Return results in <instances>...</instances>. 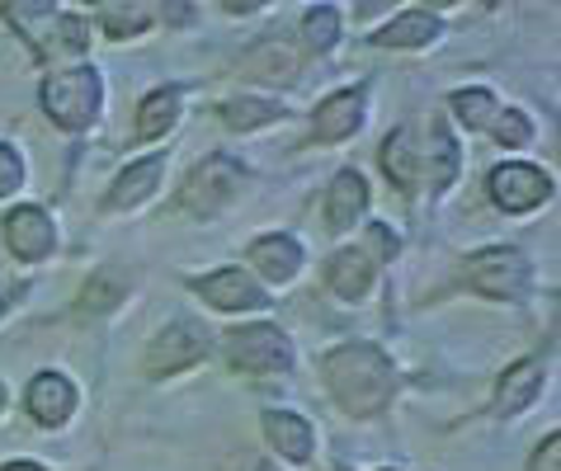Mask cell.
Listing matches in <instances>:
<instances>
[{"mask_svg":"<svg viewBox=\"0 0 561 471\" xmlns=\"http://www.w3.org/2000/svg\"><path fill=\"white\" fill-rule=\"evenodd\" d=\"M43 108H48V118L57 128H71V133L90 128V118L100 114V76L85 67L53 76V81L43 85Z\"/></svg>","mask_w":561,"mask_h":471,"instance_id":"2","label":"cell"},{"mask_svg":"<svg viewBox=\"0 0 561 471\" xmlns=\"http://www.w3.org/2000/svg\"><path fill=\"white\" fill-rule=\"evenodd\" d=\"M194 292L204 297L208 307H217V311H255V307L270 302L260 283L251 274H241V269H217L208 278H198Z\"/></svg>","mask_w":561,"mask_h":471,"instance_id":"8","label":"cell"},{"mask_svg":"<svg viewBox=\"0 0 561 471\" xmlns=\"http://www.w3.org/2000/svg\"><path fill=\"white\" fill-rule=\"evenodd\" d=\"M227 358L241 372H284L293 364V344L278 325H245L227 340Z\"/></svg>","mask_w":561,"mask_h":471,"instance_id":"3","label":"cell"},{"mask_svg":"<svg viewBox=\"0 0 561 471\" xmlns=\"http://www.w3.org/2000/svg\"><path fill=\"white\" fill-rule=\"evenodd\" d=\"M0 471H43L38 462H10V467H0Z\"/></svg>","mask_w":561,"mask_h":471,"instance_id":"31","label":"cell"},{"mask_svg":"<svg viewBox=\"0 0 561 471\" xmlns=\"http://www.w3.org/2000/svg\"><path fill=\"white\" fill-rule=\"evenodd\" d=\"M284 108H278L274 100H251V94H241V100H227L222 104V118H227V128H237V133H245V128H264V123H274Z\"/></svg>","mask_w":561,"mask_h":471,"instance_id":"22","label":"cell"},{"mask_svg":"<svg viewBox=\"0 0 561 471\" xmlns=\"http://www.w3.org/2000/svg\"><path fill=\"white\" fill-rule=\"evenodd\" d=\"M100 24H104L108 38H137L151 28V14H147V5H104Z\"/></svg>","mask_w":561,"mask_h":471,"instance_id":"23","label":"cell"},{"mask_svg":"<svg viewBox=\"0 0 561 471\" xmlns=\"http://www.w3.org/2000/svg\"><path fill=\"white\" fill-rule=\"evenodd\" d=\"M302 34L317 53H331L335 38H340V10L335 5H311L307 20H302Z\"/></svg>","mask_w":561,"mask_h":471,"instance_id":"24","label":"cell"},{"mask_svg":"<svg viewBox=\"0 0 561 471\" xmlns=\"http://www.w3.org/2000/svg\"><path fill=\"white\" fill-rule=\"evenodd\" d=\"M24 184V165H20V151L14 147H0V198L14 194Z\"/></svg>","mask_w":561,"mask_h":471,"instance_id":"27","label":"cell"},{"mask_svg":"<svg viewBox=\"0 0 561 471\" xmlns=\"http://www.w3.org/2000/svg\"><path fill=\"white\" fill-rule=\"evenodd\" d=\"M434 34H439V20H434L430 10H407V14H397L373 43L378 47H425Z\"/></svg>","mask_w":561,"mask_h":471,"instance_id":"20","label":"cell"},{"mask_svg":"<svg viewBox=\"0 0 561 471\" xmlns=\"http://www.w3.org/2000/svg\"><path fill=\"white\" fill-rule=\"evenodd\" d=\"M420 175L430 180L434 194L458 180V141L444 123H430V141H425V151H420Z\"/></svg>","mask_w":561,"mask_h":471,"instance_id":"14","label":"cell"},{"mask_svg":"<svg viewBox=\"0 0 561 471\" xmlns=\"http://www.w3.org/2000/svg\"><path fill=\"white\" fill-rule=\"evenodd\" d=\"M368 208V184L358 170H340L335 184H331V194H325V227L331 231H350L358 217H364Z\"/></svg>","mask_w":561,"mask_h":471,"instance_id":"12","label":"cell"},{"mask_svg":"<svg viewBox=\"0 0 561 471\" xmlns=\"http://www.w3.org/2000/svg\"><path fill=\"white\" fill-rule=\"evenodd\" d=\"M454 114L467 123V128H486V123H495V94L491 90H458L454 94Z\"/></svg>","mask_w":561,"mask_h":471,"instance_id":"25","label":"cell"},{"mask_svg":"<svg viewBox=\"0 0 561 471\" xmlns=\"http://www.w3.org/2000/svg\"><path fill=\"white\" fill-rule=\"evenodd\" d=\"M321 377L350 415H378L392 401V364L373 344H340L321 358Z\"/></svg>","mask_w":561,"mask_h":471,"instance_id":"1","label":"cell"},{"mask_svg":"<svg viewBox=\"0 0 561 471\" xmlns=\"http://www.w3.org/2000/svg\"><path fill=\"white\" fill-rule=\"evenodd\" d=\"M382 170L401 194H411V188L420 184V137L411 128H401V133H392L382 141Z\"/></svg>","mask_w":561,"mask_h":471,"instance_id":"15","label":"cell"},{"mask_svg":"<svg viewBox=\"0 0 561 471\" xmlns=\"http://www.w3.org/2000/svg\"><path fill=\"white\" fill-rule=\"evenodd\" d=\"M251 264L270 283H288L302 269V245L293 241V236H260V241L251 245Z\"/></svg>","mask_w":561,"mask_h":471,"instance_id":"13","label":"cell"},{"mask_svg":"<svg viewBox=\"0 0 561 471\" xmlns=\"http://www.w3.org/2000/svg\"><path fill=\"white\" fill-rule=\"evenodd\" d=\"M467 283L486 297H519L528 288V260L514 245H491L467 260Z\"/></svg>","mask_w":561,"mask_h":471,"instance_id":"4","label":"cell"},{"mask_svg":"<svg viewBox=\"0 0 561 471\" xmlns=\"http://www.w3.org/2000/svg\"><path fill=\"white\" fill-rule=\"evenodd\" d=\"M368 241H373V250H378L382 260H397V250H401V245H397V231H392V227H373V231H368Z\"/></svg>","mask_w":561,"mask_h":471,"instance_id":"29","label":"cell"},{"mask_svg":"<svg viewBox=\"0 0 561 471\" xmlns=\"http://www.w3.org/2000/svg\"><path fill=\"white\" fill-rule=\"evenodd\" d=\"M0 405H5V387H0Z\"/></svg>","mask_w":561,"mask_h":471,"instance_id":"32","label":"cell"},{"mask_svg":"<svg viewBox=\"0 0 561 471\" xmlns=\"http://www.w3.org/2000/svg\"><path fill=\"white\" fill-rule=\"evenodd\" d=\"M61 43H67V53H85V38H90V24L81 14H61Z\"/></svg>","mask_w":561,"mask_h":471,"instance_id":"28","label":"cell"},{"mask_svg":"<svg viewBox=\"0 0 561 471\" xmlns=\"http://www.w3.org/2000/svg\"><path fill=\"white\" fill-rule=\"evenodd\" d=\"M495 137H501L505 147H524V141H534V123L510 108V114H495Z\"/></svg>","mask_w":561,"mask_h":471,"instance_id":"26","label":"cell"},{"mask_svg":"<svg viewBox=\"0 0 561 471\" xmlns=\"http://www.w3.org/2000/svg\"><path fill=\"white\" fill-rule=\"evenodd\" d=\"M358 123H364V90H335L311 114V128H317L321 141H345Z\"/></svg>","mask_w":561,"mask_h":471,"instance_id":"11","label":"cell"},{"mask_svg":"<svg viewBox=\"0 0 561 471\" xmlns=\"http://www.w3.org/2000/svg\"><path fill=\"white\" fill-rule=\"evenodd\" d=\"M24 405H28V415H34L38 424L57 429V424H67L71 411H76V387L61 372H38L34 382H28V391H24Z\"/></svg>","mask_w":561,"mask_h":471,"instance_id":"10","label":"cell"},{"mask_svg":"<svg viewBox=\"0 0 561 471\" xmlns=\"http://www.w3.org/2000/svg\"><path fill=\"white\" fill-rule=\"evenodd\" d=\"M5 236H10V250L20 260H43V255H53V245H57V227H53V217L43 212V208H14L5 217Z\"/></svg>","mask_w":561,"mask_h":471,"instance_id":"9","label":"cell"},{"mask_svg":"<svg viewBox=\"0 0 561 471\" xmlns=\"http://www.w3.org/2000/svg\"><path fill=\"white\" fill-rule=\"evenodd\" d=\"M325 283H331L335 297H345V302H358V297H368L373 288V264L364 250H340L331 260V269H325Z\"/></svg>","mask_w":561,"mask_h":471,"instance_id":"17","label":"cell"},{"mask_svg":"<svg viewBox=\"0 0 561 471\" xmlns=\"http://www.w3.org/2000/svg\"><path fill=\"white\" fill-rule=\"evenodd\" d=\"M491 198L501 203L505 212H528V208H538V203L552 198V180L542 175L538 165L514 161V165H501L491 175Z\"/></svg>","mask_w":561,"mask_h":471,"instance_id":"7","label":"cell"},{"mask_svg":"<svg viewBox=\"0 0 561 471\" xmlns=\"http://www.w3.org/2000/svg\"><path fill=\"white\" fill-rule=\"evenodd\" d=\"M264 434H270V444L278 448V458L288 462H307L311 458V424L293 411H270L264 415Z\"/></svg>","mask_w":561,"mask_h":471,"instance_id":"16","label":"cell"},{"mask_svg":"<svg viewBox=\"0 0 561 471\" xmlns=\"http://www.w3.org/2000/svg\"><path fill=\"white\" fill-rule=\"evenodd\" d=\"M161 156H147V161H137V165H128L118 175V184L108 188V208H137L151 188H156V180H161Z\"/></svg>","mask_w":561,"mask_h":471,"instance_id":"19","label":"cell"},{"mask_svg":"<svg viewBox=\"0 0 561 471\" xmlns=\"http://www.w3.org/2000/svg\"><path fill=\"white\" fill-rule=\"evenodd\" d=\"M538 391H542V364H538V358H524V364H514V368L501 377V391H495V411H501V415L524 411V405L534 401Z\"/></svg>","mask_w":561,"mask_h":471,"instance_id":"18","label":"cell"},{"mask_svg":"<svg viewBox=\"0 0 561 471\" xmlns=\"http://www.w3.org/2000/svg\"><path fill=\"white\" fill-rule=\"evenodd\" d=\"M237 188H241V165L227 161V156H208L184 184V203H190V212H217L222 203L237 198Z\"/></svg>","mask_w":561,"mask_h":471,"instance_id":"6","label":"cell"},{"mask_svg":"<svg viewBox=\"0 0 561 471\" xmlns=\"http://www.w3.org/2000/svg\"><path fill=\"white\" fill-rule=\"evenodd\" d=\"M175 118H180V90H151L142 108H137V133L142 137H161L175 128Z\"/></svg>","mask_w":561,"mask_h":471,"instance_id":"21","label":"cell"},{"mask_svg":"<svg viewBox=\"0 0 561 471\" xmlns=\"http://www.w3.org/2000/svg\"><path fill=\"white\" fill-rule=\"evenodd\" d=\"M557 458H561V438H548L542 452L534 458V471H557Z\"/></svg>","mask_w":561,"mask_h":471,"instance_id":"30","label":"cell"},{"mask_svg":"<svg viewBox=\"0 0 561 471\" xmlns=\"http://www.w3.org/2000/svg\"><path fill=\"white\" fill-rule=\"evenodd\" d=\"M208 349V330L198 325V321H170L161 335L151 340V349H147V372L151 377H170V372H184V368H194L198 358H204Z\"/></svg>","mask_w":561,"mask_h":471,"instance_id":"5","label":"cell"}]
</instances>
